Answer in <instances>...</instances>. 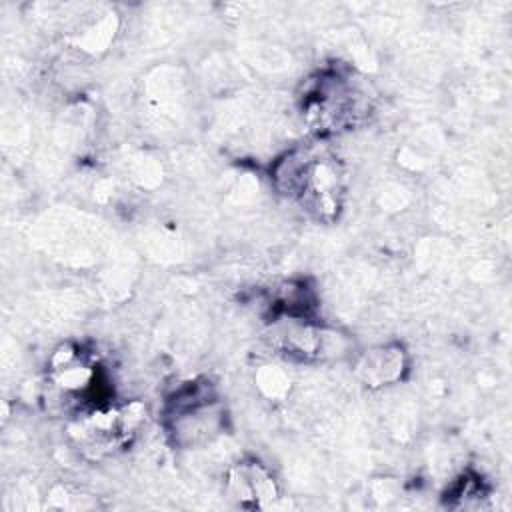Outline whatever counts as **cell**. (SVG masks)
<instances>
[{
  "instance_id": "obj_1",
  "label": "cell",
  "mask_w": 512,
  "mask_h": 512,
  "mask_svg": "<svg viewBox=\"0 0 512 512\" xmlns=\"http://www.w3.org/2000/svg\"><path fill=\"white\" fill-rule=\"evenodd\" d=\"M270 174L274 188L310 218L330 224L340 216L348 176L340 158L324 142L288 150L272 164Z\"/></svg>"
},
{
  "instance_id": "obj_2",
  "label": "cell",
  "mask_w": 512,
  "mask_h": 512,
  "mask_svg": "<svg viewBox=\"0 0 512 512\" xmlns=\"http://www.w3.org/2000/svg\"><path fill=\"white\" fill-rule=\"evenodd\" d=\"M298 108L310 130L330 136L360 124L370 114V98L352 74L326 68L304 82Z\"/></svg>"
},
{
  "instance_id": "obj_3",
  "label": "cell",
  "mask_w": 512,
  "mask_h": 512,
  "mask_svg": "<svg viewBox=\"0 0 512 512\" xmlns=\"http://www.w3.org/2000/svg\"><path fill=\"white\" fill-rule=\"evenodd\" d=\"M48 384L56 404L82 416L112 402V388L98 360L76 344H60L48 362Z\"/></svg>"
},
{
  "instance_id": "obj_4",
  "label": "cell",
  "mask_w": 512,
  "mask_h": 512,
  "mask_svg": "<svg viewBox=\"0 0 512 512\" xmlns=\"http://www.w3.org/2000/svg\"><path fill=\"white\" fill-rule=\"evenodd\" d=\"M224 412L210 382L184 384L166 406V422L178 444H198L218 434Z\"/></svg>"
},
{
  "instance_id": "obj_5",
  "label": "cell",
  "mask_w": 512,
  "mask_h": 512,
  "mask_svg": "<svg viewBox=\"0 0 512 512\" xmlns=\"http://www.w3.org/2000/svg\"><path fill=\"white\" fill-rule=\"evenodd\" d=\"M146 418V410L140 402L130 404H104L82 416H76L74 432L84 448L96 454L112 452L130 442L140 424Z\"/></svg>"
},
{
  "instance_id": "obj_6",
  "label": "cell",
  "mask_w": 512,
  "mask_h": 512,
  "mask_svg": "<svg viewBox=\"0 0 512 512\" xmlns=\"http://www.w3.org/2000/svg\"><path fill=\"white\" fill-rule=\"evenodd\" d=\"M224 490L236 506L250 510L268 508L280 498L276 478L254 458L240 460L228 470Z\"/></svg>"
},
{
  "instance_id": "obj_7",
  "label": "cell",
  "mask_w": 512,
  "mask_h": 512,
  "mask_svg": "<svg viewBox=\"0 0 512 512\" xmlns=\"http://www.w3.org/2000/svg\"><path fill=\"white\" fill-rule=\"evenodd\" d=\"M406 370L408 356L400 344H382L370 348L360 356L356 364L358 378L370 388L396 384L404 378Z\"/></svg>"
},
{
  "instance_id": "obj_8",
  "label": "cell",
  "mask_w": 512,
  "mask_h": 512,
  "mask_svg": "<svg viewBox=\"0 0 512 512\" xmlns=\"http://www.w3.org/2000/svg\"><path fill=\"white\" fill-rule=\"evenodd\" d=\"M486 488L480 476L476 474H462L458 480H454V484L450 486V490L446 492V500H450L448 504L452 506L456 502V506H468V502L472 498H476L478 502L482 498H486Z\"/></svg>"
}]
</instances>
